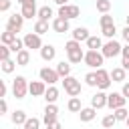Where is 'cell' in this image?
Returning a JSON list of instances; mask_svg holds the SVG:
<instances>
[{
  "label": "cell",
  "instance_id": "6da1fadb",
  "mask_svg": "<svg viewBox=\"0 0 129 129\" xmlns=\"http://www.w3.org/2000/svg\"><path fill=\"white\" fill-rule=\"evenodd\" d=\"M64 52H67V60H69L71 64H79V62L85 60V52H87V50L81 48V42H77V40L71 38V40L64 44Z\"/></svg>",
  "mask_w": 129,
  "mask_h": 129
},
{
  "label": "cell",
  "instance_id": "7a4b0ae2",
  "mask_svg": "<svg viewBox=\"0 0 129 129\" xmlns=\"http://www.w3.org/2000/svg\"><path fill=\"white\" fill-rule=\"evenodd\" d=\"M28 85H30V81H26L24 75H16V79L12 81V97L14 99H24L28 95Z\"/></svg>",
  "mask_w": 129,
  "mask_h": 129
},
{
  "label": "cell",
  "instance_id": "3957f363",
  "mask_svg": "<svg viewBox=\"0 0 129 129\" xmlns=\"http://www.w3.org/2000/svg\"><path fill=\"white\" fill-rule=\"evenodd\" d=\"M89 69H103V62H105V56L101 50H87L85 52V60H83Z\"/></svg>",
  "mask_w": 129,
  "mask_h": 129
},
{
  "label": "cell",
  "instance_id": "277c9868",
  "mask_svg": "<svg viewBox=\"0 0 129 129\" xmlns=\"http://www.w3.org/2000/svg\"><path fill=\"white\" fill-rule=\"evenodd\" d=\"M62 87H64V93H67L69 97H79V95H81V91H83L81 81H79L77 77H73V75L62 79Z\"/></svg>",
  "mask_w": 129,
  "mask_h": 129
},
{
  "label": "cell",
  "instance_id": "5b68a950",
  "mask_svg": "<svg viewBox=\"0 0 129 129\" xmlns=\"http://www.w3.org/2000/svg\"><path fill=\"white\" fill-rule=\"evenodd\" d=\"M121 50H123V46H121V42L119 40H107L105 44H103V48H101V52H103V56L105 58H115V56H119L121 54Z\"/></svg>",
  "mask_w": 129,
  "mask_h": 129
},
{
  "label": "cell",
  "instance_id": "8992f818",
  "mask_svg": "<svg viewBox=\"0 0 129 129\" xmlns=\"http://www.w3.org/2000/svg\"><path fill=\"white\" fill-rule=\"evenodd\" d=\"M56 16H60L64 20H73V18H79L81 16V8L77 4H64V6H58Z\"/></svg>",
  "mask_w": 129,
  "mask_h": 129
},
{
  "label": "cell",
  "instance_id": "52a82bcc",
  "mask_svg": "<svg viewBox=\"0 0 129 129\" xmlns=\"http://www.w3.org/2000/svg\"><path fill=\"white\" fill-rule=\"evenodd\" d=\"M24 16L20 14V12H14V14H10L8 16V20H6V30H10V32H14V34H18L20 30H22V26H24Z\"/></svg>",
  "mask_w": 129,
  "mask_h": 129
},
{
  "label": "cell",
  "instance_id": "ba28073f",
  "mask_svg": "<svg viewBox=\"0 0 129 129\" xmlns=\"http://www.w3.org/2000/svg\"><path fill=\"white\" fill-rule=\"evenodd\" d=\"M22 40H24V48H28V50H40L44 46L40 34H36V32H26L22 36Z\"/></svg>",
  "mask_w": 129,
  "mask_h": 129
},
{
  "label": "cell",
  "instance_id": "9c48e42d",
  "mask_svg": "<svg viewBox=\"0 0 129 129\" xmlns=\"http://www.w3.org/2000/svg\"><path fill=\"white\" fill-rule=\"evenodd\" d=\"M38 77H40V81H44L48 87H50V85H56V83L60 81V75L56 73V69H50V67H42V69L38 71Z\"/></svg>",
  "mask_w": 129,
  "mask_h": 129
},
{
  "label": "cell",
  "instance_id": "30bf717a",
  "mask_svg": "<svg viewBox=\"0 0 129 129\" xmlns=\"http://www.w3.org/2000/svg\"><path fill=\"white\" fill-rule=\"evenodd\" d=\"M95 73H97V89H99V91H109V89H111V83H113V79H111V71L97 69Z\"/></svg>",
  "mask_w": 129,
  "mask_h": 129
},
{
  "label": "cell",
  "instance_id": "8fae6325",
  "mask_svg": "<svg viewBox=\"0 0 129 129\" xmlns=\"http://www.w3.org/2000/svg\"><path fill=\"white\" fill-rule=\"evenodd\" d=\"M54 121H58V107H56V103H46V107L42 111V123L46 127Z\"/></svg>",
  "mask_w": 129,
  "mask_h": 129
},
{
  "label": "cell",
  "instance_id": "7c38bea8",
  "mask_svg": "<svg viewBox=\"0 0 129 129\" xmlns=\"http://www.w3.org/2000/svg\"><path fill=\"white\" fill-rule=\"evenodd\" d=\"M127 105V99L123 97V93L119 91H113V93H109V99H107V107L111 109V111H115V109H121V107H125Z\"/></svg>",
  "mask_w": 129,
  "mask_h": 129
},
{
  "label": "cell",
  "instance_id": "4fadbf2b",
  "mask_svg": "<svg viewBox=\"0 0 129 129\" xmlns=\"http://www.w3.org/2000/svg\"><path fill=\"white\" fill-rule=\"evenodd\" d=\"M20 14L26 18V20H32L34 16H38V6H36V0H28L26 4L20 6Z\"/></svg>",
  "mask_w": 129,
  "mask_h": 129
},
{
  "label": "cell",
  "instance_id": "5bb4252c",
  "mask_svg": "<svg viewBox=\"0 0 129 129\" xmlns=\"http://www.w3.org/2000/svg\"><path fill=\"white\" fill-rule=\"evenodd\" d=\"M107 99H109V95H107V91H99L97 89V93L91 97V107L93 109H103V107H107Z\"/></svg>",
  "mask_w": 129,
  "mask_h": 129
},
{
  "label": "cell",
  "instance_id": "9a60e30c",
  "mask_svg": "<svg viewBox=\"0 0 129 129\" xmlns=\"http://www.w3.org/2000/svg\"><path fill=\"white\" fill-rule=\"evenodd\" d=\"M46 89H48V85L44 81H30V85H28V93L32 97H44Z\"/></svg>",
  "mask_w": 129,
  "mask_h": 129
},
{
  "label": "cell",
  "instance_id": "2e32d148",
  "mask_svg": "<svg viewBox=\"0 0 129 129\" xmlns=\"http://www.w3.org/2000/svg\"><path fill=\"white\" fill-rule=\"evenodd\" d=\"M50 26H52V30H54V32L62 34V32H69V30H71V20H64V18L56 16V18L50 22Z\"/></svg>",
  "mask_w": 129,
  "mask_h": 129
},
{
  "label": "cell",
  "instance_id": "e0dca14e",
  "mask_svg": "<svg viewBox=\"0 0 129 129\" xmlns=\"http://www.w3.org/2000/svg\"><path fill=\"white\" fill-rule=\"evenodd\" d=\"M71 34H73V40H77V42H87L89 36H91V32H89L87 26H77V28H73Z\"/></svg>",
  "mask_w": 129,
  "mask_h": 129
},
{
  "label": "cell",
  "instance_id": "ac0fdd59",
  "mask_svg": "<svg viewBox=\"0 0 129 129\" xmlns=\"http://www.w3.org/2000/svg\"><path fill=\"white\" fill-rule=\"evenodd\" d=\"M38 52H40V58H42L44 62H50V60H54V56H56V48H54L52 44H44Z\"/></svg>",
  "mask_w": 129,
  "mask_h": 129
},
{
  "label": "cell",
  "instance_id": "d6986e66",
  "mask_svg": "<svg viewBox=\"0 0 129 129\" xmlns=\"http://www.w3.org/2000/svg\"><path fill=\"white\" fill-rule=\"evenodd\" d=\"M56 16H54V10L50 8V6H40L38 8V16H36V20H44V22H52Z\"/></svg>",
  "mask_w": 129,
  "mask_h": 129
},
{
  "label": "cell",
  "instance_id": "ffe728a7",
  "mask_svg": "<svg viewBox=\"0 0 129 129\" xmlns=\"http://www.w3.org/2000/svg\"><path fill=\"white\" fill-rule=\"evenodd\" d=\"M85 44H87V50H101L105 42H103V38H101V36L91 34V36H89V40H87Z\"/></svg>",
  "mask_w": 129,
  "mask_h": 129
},
{
  "label": "cell",
  "instance_id": "44dd1931",
  "mask_svg": "<svg viewBox=\"0 0 129 129\" xmlns=\"http://www.w3.org/2000/svg\"><path fill=\"white\" fill-rule=\"evenodd\" d=\"M10 121H12L14 125H22V127H24V123L28 121V115H26L22 109H16V111L10 113Z\"/></svg>",
  "mask_w": 129,
  "mask_h": 129
},
{
  "label": "cell",
  "instance_id": "7402d4cb",
  "mask_svg": "<svg viewBox=\"0 0 129 129\" xmlns=\"http://www.w3.org/2000/svg\"><path fill=\"white\" fill-rule=\"evenodd\" d=\"M95 117H97V109H93V107H83L81 113H79V119H81L83 123H89V121H93Z\"/></svg>",
  "mask_w": 129,
  "mask_h": 129
},
{
  "label": "cell",
  "instance_id": "603a6c76",
  "mask_svg": "<svg viewBox=\"0 0 129 129\" xmlns=\"http://www.w3.org/2000/svg\"><path fill=\"white\" fill-rule=\"evenodd\" d=\"M111 79H113V83H125V79H127V71L123 69V67H115L113 71H111Z\"/></svg>",
  "mask_w": 129,
  "mask_h": 129
},
{
  "label": "cell",
  "instance_id": "cb8c5ba5",
  "mask_svg": "<svg viewBox=\"0 0 129 129\" xmlns=\"http://www.w3.org/2000/svg\"><path fill=\"white\" fill-rule=\"evenodd\" d=\"M58 95H60V91H58L54 85H50V87L46 89V93H44L42 99H44L46 103H56V101H58Z\"/></svg>",
  "mask_w": 129,
  "mask_h": 129
},
{
  "label": "cell",
  "instance_id": "d4e9b609",
  "mask_svg": "<svg viewBox=\"0 0 129 129\" xmlns=\"http://www.w3.org/2000/svg\"><path fill=\"white\" fill-rule=\"evenodd\" d=\"M14 60L18 62V67H26V64H30V50H28V48L20 50V52L16 54V58H14Z\"/></svg>",
  "mask_w": 129,
  "mask_h": 129
},
{
  "label": "cell",
  "instance_id": "484cf974",
  "mask_svg": "<svg viewBox=\"0 0 129 129\" xmlns=\"http://www.w3.org/2000/svg\"><path fill=\"white\" fill-rule=\"evenodd\" d=\"M71 62L69 60H60L58 64H56V73L60 75V79H64V77H71Z\"/></svg>",
  "mask_w": 129,
  "mask_h": 129
},
{
  "label": "cell",
  "instance_id": "4316f807",
  "mask_svg": "<svg viewBox=\"0 0 129 129\" xmlns=\"http://www.w3.org/2000/svg\"><path fill=\"white\" fill-rule=\"evenodd\" d=\"M67 109H69L71 113H81V109H83L81 97H71V99H69V103H67Z\"/></svg>",
  "mask_w": 129,
  "mask_h": 129
},
{
  "label": "cell",
  "instance_id": "83f0119b",
  "mask_svg": "<svg viewBox=\"0 0 129 129\" xmlns=\"http://www.w3.org/2000/svg\"><path fill=\"white\" fill-rule=\"evenodd\" d=\"M16 38H18V34H14V32H10V30H4V32L0 34V42L6 44V46H10Z\"/></svg>",
  "mask_w": 129,
  "mask_h": 129
},
{
  "label": "cell",
  "instance_id": "f1b7e54d",
  "mask_svg": "<svg viewBox=\"0 0 129 129\" xmlns=\"http://www.w3.org/2000/svg\"><path fill=\"white\" fill-rule=\"evenodd\" d=\"M16 67H18V62H16V60H12V58H8V60H2V64H0L2 73H6V75L14 73V71H16Z\"/></svg>",
  "mask_w": 129,
  "mask_h": 129
},
{
  "label": "cell",
  "instance_id": "f546056e",
  "mask_svg": "<svg viewBox=\"0 0 129 129\" xmlns=\"http://www.w3.org/2000/svg\"><path fill=\"white\" fill-rule=\"evenodd\" d=\"M101 34H103L107 40H113L115 34H117V26H115V24H111V26H103V28H101Z\"/></svg>",
  "mask_w": 129,
  "mask_h": 129
},
{
  "label": "cell",
  "instance_id": "4dcf8cb0",
  "mask_svg": "<svg viewBox=\"0 0 129 129\" xmlns=\"http://www.w3.org/2000/svg\"><path fill=\"white\" fill-rule=\"evenodd\" d=\"M32 32H36V34H40V36H42V34H46V32H48V22H44V20H36V22H34V30H32Z\"/></svg>",
  "mask_w": 129,
  "mask_h": 129
},
{
  "label": "cell",
  "instance_id": "1f68e13d",
  "mask_svg": "<svg viewBox=\"0 0 129 129\" xmlns=\"http://www.w3.org/2000/svg\"><path fill=\"white\" fill-rule=\"evenodd\" d=\"M115 123H117V119H115V115H113V113H107V115L101 119V125H103L105 129H111V127H115Z\"/></svg>",
  "mask_w": 129,
  "mask_h": 129
},
{
  "label": "cell",
  "instance_id": "d6a6232c",
  "mask_svg": "<svg viewBox=\"0 0 129 129\" xmlns=\"http://www.w3.org/2000/svg\"><path fill=\"white\" fill-rule=\"evenodd\" d=\"M40 125H42V119H38V117H28V121L24 123V129H40Z\"/></svg>",
  "mask_w": 129,
  "mask_h": 129
},
{
  "label": "cell",
  "instance_id": "836d02e7",
  "mask_svg": "<svg viewBox=\"0 0 129 129\" xmlns=\"http://www.w3.org/2000/svg\"><path fill=\"white\" fill-rule=\"evenodd\" d=\"M113 115H115V119H117V121H127V119H129V111H127L125 107L115 109V111H113Z\"/></svg>",
  "mask_w": 129,
  "mask_h": 129
},
{
  "label": "cell",
  "instance_id": "e575fe53",
  "mask_svg": "<svg viewBox=\"0 0 129 129\" xmlns=\"http://www.w3.org/2000/svg\"><path fill=\"white\" fill-rule=\"evenodd\" d=\"M97 10L101 14H107L111 10V0H97Z\"/></svg>",
  "mask_w": 129,
  "mask_h": 129
},
{
  "label": "cell",
  "instance_id": "d590c367",
  "mask_svg": "<svg viewBox=\"0 0 129 129\" xmlns=\"http://www.w3.org/2000/svg\"><path fill=\"white\" fill-rule=\"evenodd\" d=\"M99 24H101V28H103V26H111V24H115V20H113V16L107 12V14H101V16H99Z\"/></svg>",
  "mask_w": 129,
  "mask_h": 129
},
{
  "label": "cell",
  "instance_id": "8d00e7d4",
  "mask_svg": "<svg viewBox=\"0 0 129 129\" xmlns=\"http://www.w3.org/2000/svg\"><path fill=\"white\" fill-rule=\"evenodd\" d=\"M85 85L87 87H97V73L95 71H91V73L85 75Z\"/></svg>",
  "mask_w": 129,
  "mask_h": 129
},
{
  "label": "cell",
  "instance_id": "74e56055",
  "mask_svg": "<svg viewBox=\"0 0 129 129\" xmlns=\"http://www.w3.org/2000/svg\"><path fill=\"white\" fill-rule=\"evenodd\" d=\"M10 50H12L14 54H18L20 50H24V40H22V38H16V40L10 44Z\"/></svg>",
  "mask_w": 129,
  "mask_h": 129
},
{
  "label": "cell",
  "instance_id": "f35d334b",
  "mask_svg": "<svg viewBox=\"0 0 129 129\" xmlns=\"http://www.w3.org/2000/svg\"><path fill=\"white\" fill-rule=\"evenodd\" d=\"M10 52H12L10 46L2 44V46H0V60H8V58H10Z\"/></svg>",
  "mask_w": 129,
  "mask_h": 129
},
{
  "label": "cell",
  "instance_id": "ab89813d",
  "mask_svg": "<svg viewBox=\"0 0 129 129\" xmlns=\"http://www.w3.org/2000/svg\"><path fill=\"white\" fill-rule=\"evenodd\" d=\"M121 93H123V97L129 101V81H125V83L121 85Z\"/></svg>",
  "mask_w": 129,
  "mask_h": 129
},
{
  "label": "cell",
  "instance_id": "60d3db41",
  "mask_svg": "<svg viewBox=\"0 0 129 129\" xmlns=\"http://www.w3.org/2000/svg\"><path fill=\"white\" fill-rule=\"evenodd\" d=\"M8 113V103L6 99H0V115H6Z\"/></svg>",
  "mask_w": 129,
  "mask_h": 129
},
{
  "label": "cell",
  "instance_id": "b9f144b4",
  "mask_svg": "<svg viewBox=\"0 0 129 129\" xmlns=\"http://www.w3.org/2000/svg\"><path fill=\"white\" fill-rule=\"evenodd\" d=\"M0 10L2 12H8L10 10V0H0Z\"/></svg>",
  "mask_w": 129,
  "mask_h": 129
},
{
  "label": "cell",
  "instance_id": "7bdbcfd3",
  "mask_svg": "<svg viewBox=\"0 0 129 129\" xmlns=\"http://www.w3.org/2000/svg\"><path fill=\"white\" fill-rule=\"evenodd\" d=\"M121 36H123V40L129 44V26H125V28L121 30Z\"/></svg>",
  "mask_w": 129,
  "mask_h": 129
},
{
  "label": "cell",
  "instance_id": "ee69618b",
  "mask_svg": "<svg viewBox=\"0 0 129 129\" xmlns=\"http://www.w3.org/2000/svg\"><path fill=\"white\" fill-rule=\"evenodd\" d=\"M0 87H2V99H4L6 93H8V85H6V81H0Z\"/></svg>",
  "mask_w": 129,
  "mask_h": 129
},
{
  "label": "cell",
  "instance_id": "f6af8a7d",
  "mask_svg": "<svg viewBox=\"0 0 129 129\" xmlns=\"http://www.w3.org/2000/svg\"><path fill=\"white\" fill-rule=\"evenodd\" d=\"M121 67H123L125 71H129V56H123V58H121Z\"/></svg>",
  "mask_w": 129,
  "mask_h": 129
},
{
  "label": "cell",
  "instance_id": "bcb514c9",
  "mask_svg": "<svg viewBox=\"0 0 129 129\" xmlns=\"http://www.w3.org/2000/svg\"><path fill=\"white\" fill-rule=\"evenodd\" d=\"M46 129H62V125H60L58 121H54V123H50V125H46Z\"/></svg>",
  "mask_w": 129,
  "mask_h": 129
},
{
  "label": "cell",
  "instance_id": "7dc6e473",
  "mask_svg": "<svg viewBox=\"0 0 129 129\" xmlns=\"http://www.w3.org/2000/svg\"><path fill=\"white\" fill-rule=\"evenodd\" d=\"M121 56H129V44H125V46H123V50H121Z\"/></svg>",
  "mask_w": 129,
  "mask_h": 129
},
{
  "label": "cell",
  "instance_id": "c3c4849f",
  "mask_svg": "<svg viewBox=\"0 0 129 129\" xmlns=\"http://www.w3.org/2000/svg\"><path fill=\"white\" fill-rule=\"evenodd\" d=\"M54 4H58V6H64V4H69V0H54Z\"/></svg>",
  "mask_w": 129,
  "mask_h": 129
},
{
  "label": "cell",
  "instance_id": "681fc988",
  "mask_svg": "<svg viewBox=\"0 0 129 129\" xmlns=\"http://www.w3.org/2000/svg\"><path fill=\"white\" fill-rule=\"evenodd\" d=\"M16 2H18V4H20V6H22V4H26V2H28V0H16Z\"/></svg>",
  "mask_w": 129,
  "mask_h": 129
},
{
  "label": "cell",
  "instance_id": "f907efd6",
  "mask_svg": "<svg viewBox=\"0 0 129 129\" xmlns=\"http://www.w3.org/2000/svg\"><path fill=\"white\" fill-rule=\"evenodd\" d=\"M125 26H129V14L125 16Z\"/></svg>",
  "mask_w": 129,
  "mask_h": 129
},
{
  "label": "cell",
  "instance_id": "816d5d0a",
  "mask_svg": "<svg viewBox=\"0 0 129 129\" xmlns=\"http://www.w3.org/2000/svg\"><path fill=\"white\" fill-rule=\"evenodd\" d=\"M125 125H127V129H129V119H127V121H125Z\"/></svg>",
  "mask_w": 129,
  "mask_h": 129
},
{
  "label": "cell",
  "instance_id": "f5cc1de1",
  "mask_svg": "<svg viewBox=\"0 0 129 129\" xmlns=\"http://www.w3.org/2000/svg\"><path fill=\"white\" fill-rule=\"evenodd\" d=\"M95 2H97V0H95Z\"/></svg>",
  "mask_w": 129,
  "mask_h": 129
}]
</instances>
